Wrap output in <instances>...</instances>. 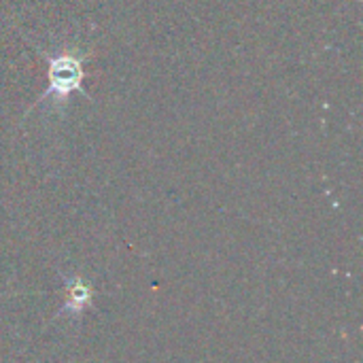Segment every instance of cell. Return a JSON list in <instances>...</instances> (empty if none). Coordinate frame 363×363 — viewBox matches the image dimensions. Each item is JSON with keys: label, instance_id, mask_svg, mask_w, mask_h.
<instances>
[{"label": "cell", "instance_id": "1", "mask_svg": "<svg viewBox=\"0 0 363 363\" xmlns=\"http://www.w3.org/2000/svg\"><path fill=\"white\" fill-rule=\"evenodd\" d=\"M81 77H83V68H81V60L79 57H74V55H53V57H49V81H51V87H49L47 96L49 94L66 96L68 91L79 89Z\"/></svg>", "mask_w": 363, "mask_h": 363}]
</instances>
